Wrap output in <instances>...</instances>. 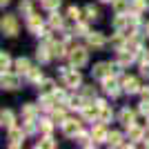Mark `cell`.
Returning <instances> with one entry per match:
<instances>
[{"instance_id": "obj_3", "label": "cell", "mask_w": 149, "mask_h": 149, "mask_svg": "<svg viewBox=\"0 0 149 149\" xmlns=\"http://www.w3.org/2000/svg\"><path fill=\"white\" fill-rule=\"evenodd\" d=\"M18 87H20V76L11 74V71H2V89L13 91V89H18Z\"/></svg>"}, {"instance_id": "obj_2", "label": "cell", "mask_w": 149, "mask_h": 149, "mask_svg": "<svg viewBox=\"0 0 149 149\" xmlns=\"http://www.w3.org/2000/svg\"><path fill=\"white\" fill-rule=\"evenodd\" d=\"M2 33L9 38L18 36V20H16V16H5L2 18Z\"/></svg>"}, {"instance_id": "obj_32", "label": "cell", "mask_w": 149, "mask_h": 149, "mask_svg": "<svg viewBox=\"0 0 149 149\" xmlns=\"http://www.w3.org/2000/svg\"><path fill=\"white\" fill-rule=\"evenodd\" d=\"M40 127H42L45 134H49V131H51V120H42V125H40Z\"/></svg>"}, {"instance_id": "obj_4", "label": "cell", "mask_w": 149, "mask_h": 149, "mask_svg": "<svg viewBox=\"0 0 149 149\" xmlns=\"http://www.w3.org/2000/svg\"><path fill=\"white\" fill-rule=\"evenodd\" d=\"M27 27H29L31 33L42 36V20H40V16H36V13H29V16H27Z\"/></svg>"}, {"instance_id": "obj_33", "label": "cell", "mask_w": 149, "mask_h": 149, "mask_svg": "<svg viewBox=\"0 0 149 149\" xmlns=\"http://www.w3.org/2000/svg\"><path fill=\"white\" fill-rule=\"evenodd\" d=\"M143 98H145V102H149V87L143 89Z\"/></svg>"}, {"instance_id": "obj_7", "label": "cell", "mask_w": 149, "mask_h": 149, "mask_svg": "<svg viewBox=\"0 0 149 149\" xmlns=\"http://www.w3.org/2000/svg\"><path fill=\"white\" fill-rule=\"evenodd\" d=\"M102 87H105V93H109L111 98H116V96L120 93L118 82L113 80V76H107V78H102Z\"/></svg>"}, {"instance_id": "obj_25", "label": "cell", "mask_w": 149, "mask_h": 149, "mask_svg": "<svg viewBox=\"0 0 149 149\" xmlns=\"http://www.w3.org/2000/svg\"><path fill=\"white\" fill-rule=\"evenodd\" d=\"M85 16H87L89 20H96V18H98V9H96V7H93V5L85 7Z\"/></svg>"}, {"instance_id": "obj_24", "label": "cell", "mask_w": 149, "mask_h": 149, "mask_svg": "<svg viewBox=\"0 0 149 149\" xmlns=\"http://www.w3.org/2000/svg\"><path fill=\"white\" fill-rule=\"evenodd\" d=\"M42 7L47 11H56L58 7H60V0H42Z\"/></svg>"}, {"instance_id": "obj_10", "label": "cell", "mask_w": 149, "mask_h": 149, "mask_svg": "<svg viewBox=\"0 0 149 149\" xmlns=\"http://www.w3.org/2000/svg\"><path fill=\"white\" fill-rule=\"evenodd\" d=\"M87 42H89V47H93V49H100V47L105 45V36L98 33V31H89L87 33Z\"/></svg>"}, {"instance_id": "obj_36", "label": "cell", "mask_w": 149, "mask_h": 149, "mask_svg": "<svg viewBox=\"0 0 149 149\" xmlns=\"http://www.w3.org/2000/svg\"><path fill=\"white\" fill-rule=\"evenodd\" d=\"M147 36H149V25H147Z\"/></svg>"}, {"instance_id": "obj_11", "label": "cell", "mask_w": 149, "mask_h": 149, "mask_svg": "<svg viewBox=\"0 0 149 149\" xmlns=\"http://www.w3.org/2000/svg\"><path fill=\"white\" fill-rule=\"evenodd\" d=\"M22 138H25V134L20 129H16V127L9 129V140H11L9 145H11V147H20V140H22Z\"/></svg>"}, {"instance_id": "obj_19", "label": "cell", "mask_w": 149, "mask_h": 149, "mask_svg": "<svg viewBox=\"0 0 149 149\" xmlns=\"http://www.w3.org/2000/svg\"><path fill=\"white\" fill-rule=\"evenodd\" d=\"M98 118H100V123H109V120L113 118V111L105 105V107H100V116H98Z\"/></svg>"}, {"instance_id": "obj_8", "label": "cell", "mask_w": 149, "mask_h": 149, "mask_svg": "<svg viewBox=\"0 0 149 149\" xmlns=\"http://www.w3.org/2000/svg\"><path fill=\"white\" fill-rule=\"evenodd\" d=\"M120 123H123L125 127H131V125L136 123V111L129 109V107H123V109H120Z\"/></svg>"}, {"instance_id": "obj_26", "label": "cell", "mask_w": 149, "mask_h": 149, "mask_svg": "<svg viewBox=\"0 0 149 149\" xmlns=\"http://www.w3.org/2000/svg\"><path fill=\"white\" fill-rule=\"evenodd\" d=\"M147 5H149L147 0H131V7H134V11H136V13H138V11H143Z\"/></svg>"}, {"instance_id": "obj_22", "label": "cell", "mask_w": 149, "mask_h": 149, "mask_svg": "<svg viewBox=\"0 0 149 149\" xmlns=\"http://www.w3.org/2000/svg\"><path fill=\"white\" fill-rule=\"evenodd\" d=\"M36 147H58V143H56V140H54V138L49 136V134H47V136H45L42 140H40V143L36 145Z\"/></svg>"}, {"instance_id": "obj_31", "label": "cell", "mask_w": 149, "mask_h": 149, "mask_svg": "<svg viewBox=\"0 0 149 149\" xmlns=\"http://www.w3.org/2000/svg\"><path fill=\"white\" fill-rule=\"evenodd\" d=\"M129 136L134 138V140H138V138L143 136V131L138 129V127H134V125H131V127H129Z\"/></svg>"}, {"instance_id": "obj_35", "label": "cell", "mask_w": 149, "mask_h": 149, "mask_svg": "<svg viewBox=\"0 0 149 149\" xmlns=\"http://www.w3.org/2000/svg\"><path fill=\"white\" fill-rule=\"evenodd\" d=\"M102 2H113V0H102Z\"/></svg>"}, {"instance_id": "obj_34", "label": "cell", "mask_w": 149, "mask_h": 149, "mask_svg": "<svg viewBox=\"0 0 149 149\" xmlns=\"http://www.w3.org/2000/svg\"><path fill=\"white\" fill-rule=\"evenodd\" d=\"M0 5L5 7V5H9V0H0Z\"/></svg>"}, {"instance_id": "obj_29", "label": "cell", "mask_w": 149, "mask_h": 149, "mask_svg": "<svg viewBox=\"0 0 149 149\" xmlns=\"http://www.w3.org/2000/svg\"><path fill=\"white\" fill-rule=\"evenodd\" d=\"M82 93H85V100H89V102L96 98V89H91V87H85V89H82Z\"/></svg>"}, {"instance_id": "obj_18", "label": "cell", "mask_w": 149, "mask_h": 149, "mask_svg": "<svg viewBox=\"0 0 149 149\" xmlns=\"http://www.w3.org/2000/svg\"><path fill=\"white\" fill-rule=\"evenodd\" d=\"M54 91H56L54 80H42V85H40V96H45V93H54Z\"/></svg>"}, {"instance_id": "obj_14", "label": "cell", "mask_w": 149, "mask_h": 149, "mask_svg": "<svg viewBox=\"0 0 149 149\" xmlns=\"http://www.w3.org/2000/svg\"><path fill=\"white\" fill-rule=\"evenodd\" d=\"M27 78H29V82H36V85H40V80H42V71L38 67H31L29 71H27Z\"/></svg>"}, {"instance_id": "obj_30", "label": "cell", "mask_w": 149, "mask_h": 149, "mask_svg": "<svg viewBox=\"0 0 149 149\" xmlns=\"http://www.w3.org/2000/svg\"><path fill=\"white\" fill-rule=\"evenodd\" d=\"M20 11L27 13V16H29V13H33V11H31V2H29V0H22V2H20Z\"/></svg>"}, {"instance_id": "obj_1", "label": "cell", "mask_w": 149, "mask_h": 149, "mask_svg": "<svg viewBox=\"0 0 149 149\" xmlns=\"http://www.w3.org/2000/svg\"><path fill=\"white\" fill-rule=\"evenodd\" d=\"M87 58H89V54H87V49L85 47H76V49H71V54H69V60H71V67H85L87 65Z\"/></svg>"}, {"instance_id": "obj_5", "label": "cell", "mask_w": 149, "mask_h": 149, "mask_svg": "<svg viewBox=\"0 0 149 149\" xmlns=\"http://www.w3.org/2000/svg\"><path fill=\"white\" fill-rule=\"evenodd\" d=\"M62 134L76 138L80 134V123H76V120H71V118H65V123H62Z\"/></svg>"}, {"instance_id": "obj_15", "label": "cell", "mask_w": 149, "mask_h": 149, "mask_svg": "<svg viewBox=\"0 0 149 149\" xmlns=\"http://www.w3.org/2000/svg\"><path fill=\"white\" fill-rule=\"evenodd\" d=\"M107 143L111 145V147H123V134L120 131H111L109 138H107Z\"/></svg>"}, {"instance_id": "obj_17", "label": "cell", "mask_w": 149, "mask_h": 149, "mask_svg": "<svg viewBox=\"0 0 149 149\" xmlns=\"http://www.w3.org/2000/svg\"><path fill=\"white\" fill-rule=\"evenodd\" d=\"M113 11L116 13H125L127 9H129V0H113Z\"/></svg>"}, {"instance_id": "obj_16", "label": "cell", "mask_w": 149, "mask_h": 149, "mask_svg": "<svg viewBox=\"0 0 149 149\" xmlns=\"http://www.w3.org/2000/svg\"><path fill=\"white\" fill-rule=\"evenodd\" d=\"M91 138H93V140H98V143H102V140H107V138H109V134H107L105 127L100 125V127H96V129L91 131Z\"/></svg>"}, {"instance_id": "obj_12", "label": "cell", "mask_w": 149, "mask_h": 149, "mask_svg": "<svg viewBox=\"0 0 149 149\" xmlns=\"http://www.w3.org/2000/svg\"><path fill=\"white\" fill-rule=\"evenodd\" d=\"M0 120H2V127H7V129H11L13 127V111L11 109H2V113H0Z\"/></svg>"}, {"instance_id": "obj_28", "label": "cell", "mask_w": 149, "mask_h": 149, "mask_svg": "<svg viewBox=\"0 0 149 149\" xmlns=\"http://www.w3.org/2000/svg\"><path fill=\"white\" fill-rule=\"evenodd\" d=\"M80 9H78V7H69V11H67V16H69V18H71V20H80Z\"/></svg>"}, {"instance_id": "obj_23", "label": "cell", "mask_w": 149, "mask_h": 149, "mask_svg": "<svg viewBox=\"0 0 149 149\" xmlns=\"http://www.w3.org/2000/svg\"><path fill=\"white\" fill-rule=\"evenodd\" d=\"M49 27H51V29H60V27H62V18L58 16V13H51V18H49Z\"/></svg>"}, {"instance_id": "obj_13", "label": "cell", "mask_w": 149, "mask_h": 149, "mask_svg": "<svg viewBox=\"0 0 149 149\" xmlns=\"http://www.w3.org/2000/svg\"><path fill=\"white\" fill-rule=\"evenodd\" d=\"M13 65H16V71H18V74H25V76H27V71L31 69V62L27 60V58H18Z\"/></svg>"}, {"instance_id": "obj_6", "label": "cell", "mask_w": 149, "mask_h": 149, "mask_svg": "<svg viewBox=\"0 0 149 149\" xmlns=\"http://www.w3.org/2000/svg\"><path fill=\"white\" fill-rule=\"evenodd\" d=\"M91 74H93V78H107V76H111V62H98L96 67L91 69Z\"/></svg>"}, {"instance_id": "obj_21", "label": "cell", "mask_w": 149, "mask_h": 149, "mask_svg": "<svg viewBox=\"0 0 149 149\" xmlns=\"http://www.w3.org/2000/svg\"><path fill=\"white\" fill-rule=\"evenodd\" d=\"M0 65H2V71H9V67H11V56H9L7 51H2V56H0Z\"/></svg>"}, {"instance_id": "obj_9", "label": "cell", "mask_w": 149, "mask_h": 149, "mask_svg": "<svg viewBox=\"0 0 149 149\" xmlns=\"http://www.w3.org/2000/svg\"><path fill=\"white\" fill-rule=\"evenodd\" d=\"M123 89L127 93H138L140 91V82H138V78H134V76H127L123 80Z\"/></svg>"}, {"instance_id": "obj_20", "label": "cell", "mask_w": 149, "mask_h": 149, "mask_svg": "<svg viewBox=\"0 0 149 149\" xmlns=\"http://www.w3.org/2000/svg\"><path fill=\"white\" fill-rule=\"evenodd\" d=\"M22 116H25V120H33V116H36V107H33V105H25V107H22Z\"/></svg>"}, {"instance_id": "obj_27", "label": "cell", "mask_w": 149, "mask_h": 149, "mask_svg": "<svg viewBox=\"0 0 149 149\" xmlns=\"http://www.w3.org/2000/svg\"><path fill=\"white\" fill-rule=\"evenodd\" d=\"M51 118L62 125V123H65V111H62V109H54V111H51Z\"/></svg>"}]
</instances>
